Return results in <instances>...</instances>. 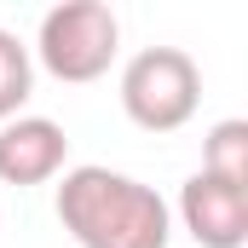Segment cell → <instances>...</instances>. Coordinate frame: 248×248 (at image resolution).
Masks as SVG:
<instances>
[{
	"mask_svg": "<svg viewBox=\"0 0 248 248\" xmlns=\"http://www.w3.org/2000/svg\"><path fill=\"white\" fill-rule=\"evenodd\" d=\"M58 225L75 248H168L173 214L156 190L133 173L81 162L58 185Z\"/></svg>",
	"mask_w": 248,
	"mask_h": 248,
	"instance_id": "1",
	"label": "cell"
},
{
	"mask_svg": "<svg viewBox=\"0 0 248 248\" xmlns=\"http://www.w3.org/2000/svg\"><path fill=\"white\" fill-rule=\"evenodd\" d=\"M122 52V23L104 0H63L41 17V35L29 46V58H41V69L52 81L87 87L98 75H110V63Z\"/></svg>",
	"mask_w": 248,
	"mask_h": 248,
	"instance_id": "2",
	"label": "cell"
},
{
	"mask_svg": "<svg viewBox=\"0 0 248 248\" xmlns=\"http://www.w3.org/2000/svg\"><path fill=\"white\" fill-rule=\"evenodd\" d=\"M202 104V69L185 46H144L122 69V110L144 133H179Z\"/></svg>",
	"mask_w": 248,
	"mask_h": 248,
	"instance_id": "3",
	"label": "cell"
},
{
	"mask_svg": "<svg viewBox=\"0 0 248 248\" xmlns=\"http://www.w3.org/2000/svg\"><path fill=\"white\" fill-rule=\"evenodd\" d=\"M69 162V133L52 116H12L0 122V185H46Z\"/></svg>",
	"mask_w": 248,
	"mask_h": 248,
	"instance_id": "4",
	"label": "cell"
},
{
	"mask_svg": "<svg viewBox=\"0 0 248 248\" xmlns=\"http://www.w3.org/2000/svg\"><path fill=\"white\" fill-rule=\"evenodd\" d=\"M179 219L202 248H243L248 243V185L190 173L185 190H179Z\"/></svg>",
	"mask_w": 248,
	"mask_h": 248,
	"instance_id": "5",
	"label": "cell"
},
{
	"mask_svg": "<svg viewBox=\"0 0 248 248\" xmlns=\"http://www.w3.org/2000/svg\"><path fill=\"white\" fill-rule=\"evenodd\" d=\"M202 173H214L225 185H248V122L243 116L208 127V139H202Z\"/></svg>",
	"mask_w": 248,
	"mask_h": 248,
	"instance_id": "6",
	"label": "cell"
},
{
	"mask_svg": "<svg viewBox=\"0 0 248 248\" xmlns=\"http://www.w3.org/2000/svg\"><path fill=\"white\" fill-rule=\"evenodd\" d=\"M29 93H35V58L12 29H0V122L23 116Z\"/></svg>",
	"mask_w": 248,
	"mask_h": 248,
	"instance_id": "7",
	"label": "cell"
}]
</instances>
